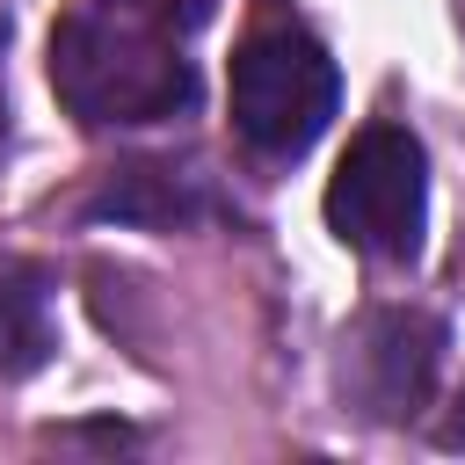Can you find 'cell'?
<instances>
[{
    "label": "cell",
    "mask_w": 465,
    "mask_h": 465,
    "mask_svg": "<svg viewBox=\"0 0 465 465\" xmlns=\"http://www.w3.org/2000/svg\"><path fill=\"white\" fill-rule=\"evenodd\" d=\"M94 211H102V218H138V225H174V218L196 211V189H189L182 167L138 160V167H116V174H109V189L94 196Z\"/></svg>",
    "instance_id": "cell-6"
},
{
    "label": "cell",
    "mask_w": 465,
    "mask_h": 465,
    "mask_svg": "<svg viewBox=\"0 0 465 465\" xmlns=\"http://www.w3.org/2000/svg\"><path fill=\"white\" fill-rule=\"evenodd\" d=\"M436 363H443V327L429 312H371L349 341V385L378 421L414 414L436 385Z\"/></svg>",
    "instance_id": "cell-4"
},
{
    "label": "cell",
    "mask_w": 465,
    "mask_h": 465,
    "mask_svg": "<svg viewBox=\"0 0 465 465\" xmlns=\"http://www.w3.org/2000/svg\"><path fill=\"white\" fill-rule=\"evenodd\" d=\"M327 225L371 262H414L429 225V160L400 124H363L327 182Z\"/></svg>",
    "instance_id": "cell-3"
},
{
    "label": "cell",
    "mask_w": 465,
    "mask_h": 465,
    "mask_svg": "<svg viewBox=\"0 0 465 465\" xmlns=\"http://www.w3.org/2000/svg\"><path fill=\"white\" fill-rule=\"evenodd\" d=\"M443 443L465 450V392H458V407H450V421H443Z\"/></svg>",
    "instance_id": "cell-7"
},
{
    "label": "cell",
    "mask_w": 465,
    "mask_h": 465,
    "mask_svg": "<svg viewBox=\"0 0 465 465\" xmlns=\"http://www.w3.org/2000/svg\"><path fill=\"white\" fill-rule=\"evenodd\" d=\"M51 349H58L51 269H36V262H7V269H0V378H29V371H44Z\"/></svg>",
    "instance_id": "cell-5"
},
{
    "label": "cell",
    "mask_w": 465,
    "mask_h": 465,
    "mask_svg": "<svg viewBox=\"0 0 465 465\" xmlns=\"http://www.w3.org/2000/svg\"><path fill=\"white\" fill-rule=\"evenodd\" d=\"M51 87L80 124H160L189 109L196 73L174 0H73L51 29Z\"/></svg>",
    "instance_id": "cell-1"
},
{
    "label": "cell",
    "mask_w": 465,
    "mask_h": 465,
    "mask_svg": "<svg viewBox=\"0 0 465 465\" xmlns=\"http://www.w3.org/2000/svg\"><path fill=\"white\" fill-rule=\"evenodd\" d=\"M232 131L262 160H298L341 109V73L320 36L305 29H254L232 51Z\"/></svg>",
    "instance_id": "cell-2"
},
{
    "label": "cell",
    "mask_w": 465,
    "mask_h": 465,
    "mask_svg": "<svg viewBox=\"0 0 465 465\" xmlns=\"http://www.w3.org/2000/svg\"><path fill=\"white\" fill-rule=\"evenodd\" d=\"M0 44H7V36H0ZM0 145H7V102H0Z\"/></svg>",
    "instance_id": "cell-8"
}]
</instances>
